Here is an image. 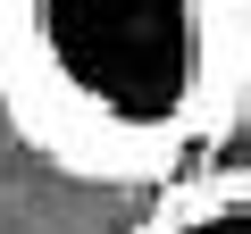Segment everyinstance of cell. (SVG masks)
<instances>
[{
  "label": "cell",
  "instance_id": "cell-1",
  "mask_svg": "<svg viewBox=\"0 0 251 234\" xmlns=\"http://www.w3.org/2000/svg\"><path fill=\"white\" fill-rule=\"evenodd\" d=\"M0 109L75 184H168L251 117V0H0Z\"/></svg>",
  "mask_w": 251,
  "mask_h": 234
},
{
  "label": "cell",
  "instance_id": "cell-2",
  "mask_svg": "<svg viewBox=\"0 0 251 234\" xmlns=\"http://www.w3.org/2000/svg\"><path fill=\"white\" fill-rule=\"evenodd\" d=\"M126 234H251V167H209L159 192Z\"/></svg>",
  "mask_w": 251,
  "mask_h": 234
}]
</instances>
